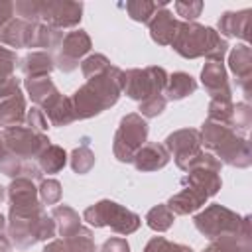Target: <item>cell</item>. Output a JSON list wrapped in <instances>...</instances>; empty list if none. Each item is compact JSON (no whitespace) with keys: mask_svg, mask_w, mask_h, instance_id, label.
<instances>
[{"mask_svg":"<svg viewBox=\"0 0 252 252\" xmlns=\"http://www.w3.org/2000/svg\"><path fill=\"white\" fill-rule=\"evenodd\" d=\"M122 94V69L110 65L100 75L87 79L83 87H79L71 98L75 120H85L100 114L102 110L116 104Z\"/></svg>","mask_w":252,"mask_h":252,"instance_id":"cell-1","label":"cell"},{"mask_svg":"<svg viewBox=\"0 0 252 252\" xmlns=\"http://www.w3.org/2000/svg\"><path fill=\"white\" fill-rule=\"evenodd\" d=\"M171 47L185 59L207 57L209 61L217 63H222V57L228 51V43L219 32L197 22H179V30L171 41Z\"/></svg>","mask_w":252,"mask_h":252,"instance_id":"cell-2","label":"cell"},{"mask_svg":"<svg viewBox=\"0 0 252 252\" xmlns=\"http://www.w3.org/2000/svg\"><path fill=\"white\" fill-rule=\"evenodd\" d=\"M6 230L8 240L18 248H30L39 240L53 238L57 232L51 215H47L41 205L33 209H10Z\"/></svg>","mask_w":252,"mask_h":252,"instance_id":"cell-3","label":"cell"},{"mask_svg":"<svg viewBox=\"0 0 252 252\" xmlns=\"http://www.w3.org/2000/svg\"><path fill=\"white\" fill-rule=\"evenodd\" d=\"M201 132V144L215 152L220 163H228L232 167H248L252 163L250 146L246 138L236 134L228 124L205 120Z\"/></svg>","mask_w":252,"mask_h":252,"instance_id":"cell-4","label":"cell"},{"mask_svg":"<svg viewBox=\"0 0 252 252\" xmlns=\"http://www.w3.org/2000/svg\"><path fill=\"white\" fill-rule=\"evenodd\" d=\"M195 228L205 234L211 240L242 234L250 238V220L248 217H238L234 211L222 207V205H209L205 211L195 215L193 219Z\"/></svg>","mask_w":252,"mask_h":252,"instance_id":"cell-5","label":"cell"},{"mask_svg":"<svg viewBox=\"0 0 252 252\" xmlns=\"http://www.w3.org/2000/svg\"><path fill=\"white\" fill-rule=\"evenodd\" d=\"M83 219L91 226H96V228L110 226L118 234H132L140 228V222H142V219L136 213H132L126 207H122L114 201H108V199L87 207L83 213Z\"/></svg>","mask_w":252,"mask_h":252,"instance_id":"cell-6","label":"cell"},{"mask_svg":"<svg viewBox=\"0 0 252 252\" xmlns=\"http://www.w3.org/2000/svg\"><path fill=\"white\" fill-rule=\"evenodd\" d=\"M165 83H167V73L163 67L158 65L122 71V93H126V96L138 102L161 94Z\"/></svg>","mask_w":252,"mask_h":252,"instance_id":"cell-7","label":"cell"},{"mask_svg":"<svg viewBox=\"0 0 252 252\" xmlns=\"http://www.w3.org/2000/svg\"><path fill=\"white\" fill-rule=\"evenodd\" d=\"M146 140H148V122L136 112L126 114L120 120L118 130L114 134V142H112L114 158L122 163H132L134 154L146 144Z\"/></svg>","mask_w":252,"mask_h":252,"instance_id":"cell-8","label":"cell"},{"mask_svg":"<svg viewBox=\"0 0 252 252\" xmlns=\"http://www.w3.org/2000/svg\"><path fill=\"white\" fill-rule=\"evenodd\" d=\"M4 148L8 154L30 161L32 158H37L47 146H49V138L45 134H39L28 126H12V128H4V132L0 134Z\"/></svg>","mask_w":252,"mask_h":252,"instance_id":"cell-9","label":"cell"},{"mask_svg":"<svg viewBox=\"0 0 252 252\" xmlns=\"http://www.w3.org/2000/svg\"><path fill=\"white\" fill-rule=\"evenodd\" d=\"M91 45H93L91 37L85 30H73V32L65 33L61 39V45L57 47V51L53 55L55 67L63 73L75 71L79 67L81 57H85L91 51Z\"/></svg>","mask_w":252,"mask_h":252,"instance_id":"cell-10","label":"cell"},{"mask_svg":"<svg viewBox=\"0 0 252 252\" xmlns=\"http://www.w3.org/2000/svg\"><path fill=\"white\" fill-rule=\"evenodd\" d=\"M83 16V4L81 2H69V0H41L39 4V22L63 30V28H75L81 22Z\"/></svg>","mask_w":252,"mask_h":252,"instance_id":"cell-11","label":"cell"},{"mask_svg":"<svg viewBox=\"0 0 252 252\" xmlns=\"http://www.w3.org/2000/svg\"><path fill=\"white\" fill-rule=\"evenodd\" d=\"M163 148L167 150L169 156H173L175 163L179 169H185L187 161L201 152V132L195 128H183V130H175L171 132L165 142Z\"/></svg>","mask_w":252,"mask_h":252,"instance_id":"cell-12","label":"cell"},{"mask_svg":"<svg viewBox=\"0 0 252 252\" xmlns=\"http://www.w3.org/2000/svg\"><path fill=\"white\" fill-rule=\"evenodd\" d=\"M201 83H203V87H205V91L209 93L211 98H228V100H232V91H230L226 69H224L222 63H217V61L205 63V67L201 69Z\"/></svg>","mask_w":252,"mask_h":252,"instance_id":"cell-13","label":"cell"},{"mask_svg":"<svg viewBox=\"0 0 252 252\" xmlns=\"http://www.w3.org/2000/svg\"><path fill=\"white\" fill-rule=\"evenodd\" d=\"M228 67L236 75V83L242 89L244 96L250 98V93H252L250 91V85H252V51L246 43L236 45L228 53Z\"/></svg>","mask_w":252,"mask_h":252,"instance_id":"cell-14","label":"cell"},{"mask_svg":"<svg viewBox=\"0 0 252 252\" xmlns=\"http://www.w3.org/2000/svg\"><path fill=\"white\" fill-rule=\"evenodd\" d=\"M24 87H26L32 102L35 106H39L43 112L47 108H51L61 96V93L57 91L55 83L49 77H30L24 81Z\"/></svg>","mask_w":252,"mask_h":252,"instance_id":"cell-15","label":"cell"},{"mask_svg":"<svg viewBox=\"0 0 252 252\" xmlns=\"http://www.w3.org/2000/svg\"><path fill=\"white\" fill-rule=\"evenodd\" d=\"M148 28H150V35L156 43L171 45L177 30H179V20L173 16V12H169L165 6H161L148 22Z\"/></svg>","mask_w":252,"mask_h":252,"instance_id":"cell-16","label":"cell"},{"mask_svg":"<svg viewBox=\"0 0 252 252\" xmlns=\"http://www.w3.org/2000/svg\"><path fill=\"white\" fill-rule=\"evenodd\" d=\"M26 122V98L22 89L0 96V126L12 128Z\"/></svg>","mask_w":252,"mask_h":252,"instance_id":"cell-17","label":"cell"},{"mask_svg":"<svg viewBox=\"0 0 252 252\" xmlns=\"http://www.w3.org/2000/svg\"><path fill=\"white\" fill-rule=\"evenodd\" d=\"M167 161H169L167 150L161 144H156V142L144 144L132 158V163L138 171H156V169L165 167Z\"/></svg>","mask_w":252,"mask_h":252,"instance_id":"cell-18","label":"cell"},{"mask_svg":"<svg viewBox=\"0 0 252 252\" xmlns=\"http://www.w3.org/2000/svg\"><path fill=\"white\" fill-rule=\"evenodd\" d=\"M8 199L10 209H33L39 205L37 187L28 177H16L8 185Z\"/></svg>","mask_w":252,"mask_h":252,"instance_id":"cell-19","label":"cell"},{"mask_svg":"<svg viewBox=\"0 0 252 252\" xmlns=\"http://www.w3.org/2000/svg\"><path fill=\"white\" fill-rule=\"evenodd\" d=\"M207 199L209 197L201 189L185 183V187L179 193H175V195L169 197L167 207H169V211L173 215H189V213H195L197 209H201L207 203Z\"/></svg>","mask_w":252,"mask_h":252,"instance_id":"cell-20","label":"cell"},{"mask_svg":"<svg viewBox=\"0 0 252 252\" xmlns=\"http://www.w3.org/2000/svg\"><path fill=\"white\" fill-rule=\"evenodd\" d=\"M33 22H26L22 18H12L6 26L0 28V41L10 47H30L32 43Z\"/></svg>","mask_w":252,"mask_h":252,"instance_id":"cell-21","label":"cell"},{"mask_svg":"<svg viewBox=\"0 0 252 252\" xmlns=\"http://www.w3.org/2000/svg\"><path fill=\"white\" fill-rule=\"evenodd\" d=\"M252 12L248 8L240 10V12H224L219 20V30L220 33H224L226 37H238V39H248V32H250V16Z\"/></svg>","mask_w":252,"mask_h":252,"instance_id":"cell-22","label":"cell"},{"mask_svg":"<svg viewBox=\"0 0 252 252\" xmlns=\"http://www.w3.org/2000/svg\"><path fill=\"white\" fill-rule=\"evenodd\" d=\"M18 67L26 75V79L49 77V73L55 69V61H53V55L49 51H30L28 55H24L20 59Z\"/></svg>","mask_w":252,"mask_h":252,"instance_id":"cell-23","label":"cell"},{"mask_svg":"<svg viewBox=\"0 0 252 252\" xmlns=\"http://www.w3.org/2000/svg\"><path fill=\"white\" fill-rule=\"evenodd\" d=\"M18 57L12 49L0 47V96H6L20 89V81L14 77Z\"/></svg>","mask_w":252,"mask_h":252,"instance_id":"cell-24","label":"cell"},{"mask_svg":"<svg viewBox=\"0 0 252 252\" xmlns=\"http://www.w3.org/2000/svg\"><path fill=\"white\" fill-rule=\"evenodd\" d=\"M197 91V83L189 73L177 71L173 75H167V83L163 87L165 100H181Z\"/></svg>","mask_w":252,"mask_h":252,"instance_id":"cell-25","label":"cell"},{"mask_svg":"<svg viewBox=\"0 0 252 252\" xmlns=\"http://www.w3.org/2000/svg\"><path fill=\"white\" fill-rule=\"evenodd\" d=\"M183 183H189L197 189H201L207 197H213L219 193L222 181H220V175L217 171H211V169H193V171H187V177L183 179Z\"/></svg>","mask_w":252,"mask_h":252,"instance_id":"cell-26","label":"cell"},{"mask_svg":"<svg viewBox=\"0 0 252 252\" xmlns=\"http://www.w3.org/2000/svg\"><path fill=\"white\" fill-rule=\"evenodd\" d=\"M51 219H53V222H55L57 232H59L63 238H67L69 234H73V232L81 226V217H79V213H77L73 207H69V205H57V207H53Z\"/></svg>","mask_w":252,"mask_h":252,"instance_id":"cell-27","label":"cell"},{"mask_svg":"<svg viewBox=\"0 0 252 252\" xmlns=\"http://www.w3.org/2000/svg\"><path fill=\"white\" fill-rule=\"evenodd\" d=\"M65 163H67V154L61 146L55 144H49L37 156V167L41 169V173H57L63 169Z\"/></svg>","mask_w":252,"mask_h":252,"instance_id":"cell-28","label":"cell"},{"mask_svg":"<svg viewBox=\"0 0 252 252\" xmlns=\"http://www.w3.org/2000/svg\"><path fill=\"white\" fill-rule=\"evenodd\" d=\"M45 118L53 124V126H69L73 120H75V112H73V104H71V98L69 96H59V100L47 108L45 112Z\"/></svg>","mask_w":252,"mask_h":252,"instance_id":"cell-29","label":"cell"},{"mask_svg":"<svg viewBox=\"0 0 252 252\" xmlns=\"http://www.w3.org/2000/svg\"><path fill=\"white\" fill-rule=\"evenodd\" d=\"M203 252H252V244L248 236L232 234V236H222L213 240V244Z\"/></svg>","mask_w":252,"mask_h":252,"instance_id":"cell-30","label":"cell"},{"mask_svg":"<svg viewBox=\"0 0 252 252\" xmlns=\"http://www.w3.org/2000/svg\"><path fill=\"white\" fill-rule=\"evenodd\" d=\"M165 6V2H148V0H130L124 4V10L128 12V16L134 20V22H140V24H148L152 20V16L161 8Z\"/></svg>","mask_w":252,"mask_h":252,"instance_id":"cell-31","label":"cell"},{"mask_svg":"<svg viewBox=\"0 0 252 252\" xmlns=\"http://www.w3.org/2000/svg\"><path fill=\"white\" fill-rule=\"evenodd\" d=\"M173 220H175V215L169 211L167 205H156L146 215V224L156 232H165L167 228H171Z\"/></svg>","mask_w":252,"mask_h":252,"instance_id":"cell-32","label":"cell"},{"mask_svg":"<svg viewBox=\"0 0 252 252\" xmlns=\"http://www.w3.org/2000/svg\"><path fill=\"white\" fill-rule=\"evenodd\" d=\"M63 240H65L69 252H96V244H94L93 232L87 226H79L73 234H69Z\"/></svg>","mask_w":252,"mask_h":252,"instance_id":"cell-33","label":"cell"},{"mask_svg":"<svg viewBox=\"0 0 252 252\" xmlns=\"http://www.w3.org/2000/svg\"><path fill=\"white\" fill-rule=\"evenodd\" d=\"M93 165H94V154H93V150L89 148L87 142H83L79 148H75L71 152V167H73L75 173L85 175L93 169Z\"/></svg>","mask_w":252,"mask_h":252,"instance_id":"cell-34","label":"cell"},{"mask_svg":"<svg viewBox=\"0 0 252 252\" xmlns=\"http://www.w3.org/2000/svg\"><path fill=\"white\" fill-rule=\"evenodd\" d=\"M232 108H234V104L228 98H211V102H209V118L207 120H213V122H220V124H228L230 126Z\"/></svg>","mask_w":252,"mask_h":252,"instance_id":"cell-35","label":"cell"},{"mask_svg":"<svg viewBox=\"0 0 252 252\" xmlns=\"http://www.w3.org/2000/svg\"><path fill=\"white\" fill-rule=\"evenodd\" d=\"M252 126V110L246 102H236L232 108V120H230V128L236 134H246Z\"/></svg>","mask_w":252,"mask_h":252,"instance_id":"cell-36","label":"cell"},{"mask_svg":"<svg viewBox=\"0 0 252 252\" xmlns=\"http://www.w3.org/2000/svg\"><path fill=\"white\" fill-rule=\"evenodd\" d=\"M108 67H110V61H108L102 53L87 55V57L81 61V71H83V77H85V79H93V77L100 75L102 71H106Z\"/></svg>","mask_w":252,"mask_h":252,"instance_id":"cell-37","label":"cell"},{"mask_svg":"<svg viewBox=\"0 0 252 252\" xmlns=\"http://www.w3.org/2000/svg\"><path fill=\"white\" fill-rule=\"evenodd\" d=\"M220 167H222V163L213 156V154H205L203 150L199 152V154H195L189 161H187V165H185V169L183 171H193V169H211V171H220Z\"/></svg>","mask_w":252,"mask_h":252,"instance_id":"cell-38","label":"cell"},{"mask_svg":"<svg viewBox=\"0 0 252 252\" xmlns=\"http://www.w3.org/2000/svg\"><path fill=\"white\" fill-rule=\"evenodd\" d=\"M37 197L43 205H55L61 201V183L57 179H41L37 187Z\"/></svg>","mask_w":252,"mask_h":252,"instance_id":"cell-39","label":"cell"},{"mask_svg":"<svg viewBox=\"0 0 252 252\" xmlns=\"http://www.w3.org/2000/svg\"><path fill=\"white\" fill-rule=\"evenodd\" d=\"M41 0H18L14 2V14L26 22H39Z\"/></svg>","mask_w":252,"mask_h":252,"instance_id":"cell-40","label":"cell"},{"mask_svg":"<svg viewBox=\"0 0 252 252\" xmlns=\"http://www.w3.org/2000/svg\"><path fill=\"white\" fill-rule=\"evenodd\" d=\"M144 252H193V250H191L189 246H185V244L171 242V240H167V238H163V236H154V238L146 244Z\"/></svg>","mask_w":252,"mask_h":252,"instance_id":"cell-41","label":"cell"},{"mask_svg":"<svg viewBox=\"0 0 252 252\" xmlns=\"http://www.w3.org/2000/svg\"><path fill=\"white\" fill-rule=\"evenodd\" d=\"M24 167H26V161L16 158V156H12V154H8V152L0 158V173L8 175L12 179L22 177L24 175Z\"/></svg>","mask_w":252,"mask_h":252,"instance_id":"cell-42","label":"cell"},{"mask_svg":"<svg viewBox=\"0 0 252 252\" xmlns=\"http://www.w3.org/2000/svg\"><path fill=\"white\" fill-rule=\"evenodd\" d=\"M165 104H167L165 96L163 94H156V96H150V98L142 100L140 106H138V110H140V116L142 118L144 116L146 118H154V116H158V114H161L165 110Z\"/></svg>","mask_w":252,"mask_h":252,"instance_id":"cell-43","label":"cell"},{"mask_svg":"<svg viewBox=\"0 0 252 252\" xmlns=\"http://www.w3.org/2000/svg\"><path fill=\"white\" fill-rule=\"evenodd\" d=\"M26 126L39 134H45V130L49 126H47V118L39 106H32L30 110H26Z\"/></svg>","mask_w":252,"mask_h":252,"instance_id":"cell-44","label":"cell"},{"mask_svg":"<svg viewBox=\"0 0 252 252\" xmlns=\"http://www.w3.org/2000/svg\"><path fill=\"white\" fill-rule=\"evenodd\" d=\"M177 16H181L185 22H195V18L201 16L203 2H175L173 4Z\"/></svg>","mask_w":252,"mask_h":252,"instance_id":"cell-45","label":"cell"},{"mask_svg":"<svg viewBox=\"0 0 252 252\" xmlns=\"http://www.w3.org/2000/svg\"><path fill=\"white\" fill-rule=\"evenodd\" d=\"M100 252H130V244L126 242V238L112 236L104 240V244L100 246Z\"/></svg>","mask_w":252,"mask_h":252,"instance_id":"cell-46","label":"cell"},{"mask_svg":"<svg viewBox=\"0 0 252 252\" xmlns=\"http://www.w3.org/2000/svg\"><path fill=\"white\" fill-rule=\"evenodd\" d=\"M14 18V2L0 0V28L6 26Z\"/></svg>","mask_w":252,"mask_h":252,"instance_id":"cell-47","label":"cell"},{"mask_svg":"<svg viewBox=\"0 0 252 252\" xmlns=\"http://www.w3.org/2000/svg\"><path fill=\"white\" fill-rule=\"evenodd\" d=\"M43 252H69V248H67L65 240L61 238V240H51V242H47V244L43 246Z\"/></svg>","mask_w":252,"mask_h":252,"instance_id":"cell-48","label":"cell"},{"mask_svg":"<svg viewBox=\"0 0 252 252\" xmlns=\"http://www.w3.org/2000/svg\"><path fill=\"white\" fill-rule=\"evenodd\" d=\"M0 252H10V240L4 234H0Z\"/></svg>","mask_w":252,"mask_h":252,"instance_id":"cell-49","label":"cell"},{"mask_svg":"<svg viewBox=\"0 0 252 252\" xmlns=\"http://www.w3.org/2000/svg\"><path fill=\"white\" fill-rule=\"evenodd\" d=\"M6 228V219H4V215L0 213V234H2V230Z\"/></svg>","mask_w":252,"mask_h":252,"instance_id":"cell-50","label":"cell"},{"mask_svg":"<svg viewBox=\"0 0 252 252\" xmlns=\"http://www.w3.org/2000/svg\"><path fill=\"white\" fill-rule=\"evenodd\" d=\"M6 154V148H4V142H2V136H0V158Z\"/></svg>","mask_w":252,"mask_h":252,"instance_id":"cell-51","label":"cell"},{"mask_svg":"<svg viewBox=\"0 0 252 252\" xmlns=\"http://www.w3.org/2000/svg\"><path fill=\"white\" fill-rule=\"evenodd\" d=\"M2 199H4V187L0 185V201H2Z\"/></svg>","mask_w":252,"mask_h":252,"instance_id":"cell-52","label":"cell"}]
</instances>
